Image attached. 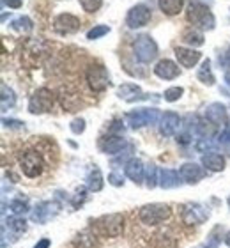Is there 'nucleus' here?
Segmentation results:
<instances>
[{
  "mask_svg": "<svg viewBox=\"0 0 230 248\" xmlns=\"http://www.w3.org/2000/svg\"><path fill=\"white\" fill-rule=\"evenodd\" d=\"M80 4H82L83 11H87V13H96V11L101 7L103 0H80Z\"/></svg>",
  "mask_w": 230,
  "mask_h": 248,
  "instance_id": "36",
  "label": "nucleus"
},
{
  "mask_svg": "<svg viewBox=\"0 0 230 248\" xmlns=\"http://www.w3.org/2000/svg\"><path fill=\"white\" fill-rule=\"evenodd\" d=\"M85 78H87L89 87L94 93H101L110 85V77H108L107 67L101 66V64H92L85 73Z\"/></svg>",
  "mask_w": 230,
  "mask_h": 248,
  "instance_id": "7",
  "label": "nucleus"
},
{
  "mask_svg": "<svg viewBox=\"0 0 230 248\" xmlns=\"http://www.w3.org/2000/svg\"><path fill=\"white\" fill-rule=\"evenodd\" d=\"M7 225H9L11 231L16 232V234H21V232H25L27 231V222L21 217L9 218V220H7Z\"/></svg>",
  "mask_w": 230,
  "mask_h": 248,
  "instance_id": "31",
  "label": "nucleus"
},
{
  "mask_svg": "<svg viewBox=\"0 0 230 248\" xmlns=\"http://www.w3.org/2000/svg\"><path fill=\"white\" fill-rule=\"evenodd\" d=\"M20 167H21V172L27 177L34 179V177L43 174V170H45V161H43L39 153H36V151H27L25 155L20 158Z\"/></svg>",
  "mask_w": 230,
  "mask_h": 248,
  "instance_id": "6",
  "label": "nucleus"
},
{
  "mask_svg": "<svg viewBox=\"0 0 230 248\" xmlns=\"http://www.w3.org/2000/svg\"><path fill=\"white\" fill-rule=\"evenodd\" d=\"M218 245H220V238L216 236V231H215V232L207 238V241H205V243H202L200 247H197V248H218Z\"/></svg>",
  "mask_w": 230,
  "mask_h": 248,
  "instance_id": "38",
  "label": "nucleus"
},
{
  "mask_svg": "<svg viewBox=\"0 0 230 248\" xmlns=\"http://www.w3.org/2000/svg\"><path fill=\"white\" fill-rule=\"evenodd\" d=\"M5 5H9L11 9H18V7H21V0H2Z\"/></svg>",
  "mask_w": 230,
  "mask_h": 248,
  "instance_id": "42",
  "label": "nucleus"
},
{
  "mask_svg": "<svg viewBox=\"0 0 230 248\" xmlns=\"http://www.w3.org/2000/svg\"><path fill=\"white\" fill-rule=\"evenodd\" d=\"M87 186L91 191H101L103 190V176L99 169H92L87 176Z\"/></svg>",
  "mask_w": 230,
  "mask_h": 248,
  "instance_id": "26",
  "label": "nucleus"
},
{
  "mask_svg": "<svg viewBox=\"0 0 230 248\" xmlns=\"http://www.w3.org/2000/svg\"><path fill=\"white\" fill-rule=\"evenodd\" d=\"M158 5L161 13L167 16H175L183 11L184 0H158Z\"/></svg>",
  "mask_w": 230,
  "mask_h": 248,
  "instance_id": "23",
  "label": "nucleus"
},
{
  "mask_svg": "<svg viewBox=\"0 0 230 248\" xmlns=\"http://www.w3.org/2000/svg\"><path fill=\"white\" fill-rule=\"evenodd\" d=\"M124 172H126V176L133 183H137V185H140V183L145 179V167H143V163L138 160V158H131V160L126 161Z\"/></svg>",
  "mask_w": 230,
  "mask_h": 248,
  "instance_id": "18",
  "label": "nucleus"
},
{
  "mask_svg": "<svg viewBox=\"0 0 230 248\" xmlns=\"http://www.w3.org/2000/svg\"><path fill=\"white\" fill-rule=\"evenodd\" d=\"M53 103H55V96H53V93H51L50 89L41 87V89H37L36 93L31 96L29 110H31V114H34V115L46 114V112H50L51 110Z\"/></svg>",
  "mask_w": 230,
  "mask_h": 248,
  "instance_id": "4",
  "label": "nucleus"
},
{
  "mask_svg": "<svg viewBox=\"0 0 230 248\" xmlns=\"http://www.w3.org/2000/svg\"><path fill=\"white\" fill-rule=\"evenodd\" d=\"M195 149L199 153H213V149H216V142H213L211 139H200L197 144H195Z\"/></svg>",
  "mask_w": 230,
  "mask_h": 248,
  "instance_id": "35",
  "label": "nucleus"
},
{
  "mask_svg": "<svg viewBox=\"0 0 230 248\" xmlns=\"http://www.w3.org/2000/svg\"><path fill=\"white\" fill-rule=\"evenodd\" d=\"M181 128V117L175 112H167L159 119V131L163 137H172L179 131Z\"/></svg>",
  "mask_w": 230,
  "mask_h": 248,
  "instance_id": "13",
  "label": "nucleus"
},
{
  "mask_svg": "<svg viewBox=\"0 0 230 248\" xmlns=\"http://www.w3.org/2000/svg\"><path fill=\"white\" fill-rule=\"evenodd\" d=\"M5 128H23V123L21 121H15V119H2Z\"/></svg>",
  "mask_w": 230,
  "mask_h": 248,
  "instance_id": "40",
  "label": "nucleus"
},
{
  "mask_svg": "<svg viewBox=\"0 0 230 248\" xmlns=\"http://www.w3.org/2000/svg\"><path fill=\"white\" fill-rule=\"evenodd\" d=\"M97 227L108 238H119L124 231V217L121 213H112L97 220Z\"/></svg>",
  "mask_w": 230,
  "mask_h": 248,
  "instance_id": "8",
  "label": "nucleus"
},
{
  "mask_svg": "<svg viewBox=\"0 0 230 248\" xmlns=\"http://www.w3.org/2000/svg\"><path fill=\"white\" fill-rule=\"evenodd\" d=\"M181 174L177 170H172V169H161L159 170V181L158 185L163 188V190H170V188H175V186L181 185Z\"/></svg>",
  "mask_w": 230,
  "mask_h": 248,
  "instance_id": "20",
  "label": "nucleus"
},
{
  "mask_svg": "<svg viewBox=\"0 0 230 248\" xmlns=\"http://www.w3.org/2000/svg\"><path fill=\"white\" fill-rule=\"evenodd\" d=\"M34 248H50V239H41L39 243H36Z\"/></svg>",
  "mask_w": 230,
  "mask_h": 248,
  "instance_id": "43",
  "label": "nucleus"
},
{
  "mask_svg": "<svg viewBox=\"0 0 230 248\" xmlns=\"http://www.w3.org/2000/svg\"><path fill=\"white\" fill-rule=\"evenodd\" d=\"M117 96L124 101H129V103H135L138 99H143L145 96L142 94V89L135 85V83H123L121 87L117 89Z\"/></svg>",
  "mask_w": 230,
  "mask_h": 248,
  "instance_id": "19",
  "label": "nucleus"
},
{
  "mask_svg": "<svg viewBox=\"0 0 230 248\" xmlns=\"http://www.w3.org/2000/svg\"><path fill=\"white\" fill-rule=\"evenodd\" d=\"M138 217H140L142 223H145L149 227H154V225H159L165 220H169L172 217V211L167 204H147L140 209Z\"/></svg>",
  "mask_w": 230,
  "mask_h": 248,
  "instance_id": "2",
  "label": "nucleus"
},
{
  "mask_svg": "<svg viewBox=\"0 0 230 248\" xmlns=\"http://www.w3.org/2000/svg\"><path fill=\"white\" fill-rule=\"evenodd\" d=\"M188 21L191 25L204 29V31H213L216 25V20L213 13L209 11L207 5H204L199 0H191V4L188 7Z\"/></svg>",
  "mask_w": 230,
  "mask_h": 248,
  "instance_id": "1",
  "label": "nucleus"
},
{
  "mask_svg": "<svg viewBox=\"0 0 230 248\" xmlns=\"http://www.w3.org/2000/svg\"><path fill=\"white\" fill-rule=\"evenodd\" d=\"M229 206H230V197H229Z\"/></svg>",
  "mask_w": 230,
  "mask_h": 248,
  "instance_id": "47",
  "label": "nucleus"
},
{
  "mask_svg": "<svg viewBox=\"0 0 230 248\" xmlns=\"http://www.w3.org/2000/svg\"><path fill=\"white\" fill-rule=\"evenodd\" d=\"M183 94H184L183 87H170V89H167V91H165V101H169V103L179 101Z\"/></svg>",
  "mask_w": 230,
  "mask_h": 248,
  "instance_id": "34",
  "label": "nucleus"
},
{
  "mask_svg": "<svg viewBox=\"0 0 230 248\" xmlns=\"http://www.w3.org/2000/svg\"><path fill=\"white\" fill-rule=\"evenodd\" d=\"M218 144L230 145V129H225V131H223V133L218 137Z\"/></svg>",
  "mask_w": 230,
  "mask_h": 248,
  "instance_id": "41",
  "label": "nucleus"
},
{
  "mask_svg": "<svg viewBox=\"0 0 230 248\" xmlns=\"http://www.w3.org/2000/svg\"><path fill=\"white\" fill-rule=\"evenodd\" d=\"M59 213V206L53 202H41L32 213V220L37 223H46L50 218H53Z\"/></svg>",
  "mask_w": 230,
  "mask_h": 248,
  "instance_id": "16",
  "label": "nucleus"
},
{
  "mask_svg": "<svg viewBox=\"0 0 230 248\" xmlns=\"http://www.w3.org/2000/svg\"><path fill=\"white\" fill-rule=\"evenodd\" d=\"M126 145H128L126 139H123L121 135H108L99 140V149L107 155H119V153H123Z\"/></svg>",
  "mask_w": 230,
  "mask_h": 248,
  "instance_id": "12",
  "label": "nucleus"
},
{
  "mask_svg": "<svg viewBox=\"0 0 230 248\" xmlns=\"http://www.w3.org/2000/svg\"><path fill=\"white\" fill-rule=\"evenodd\" d=\"M11 27H13L16 32L27 34V32H31L32 29H34V23H32V20L29 16H20V18H16V20L11 23Z\"/></svg>",
  "mask_w": 230,
  "mask_h": 248,
  "instance_id": "28",
  "label": "nucleus"
},
{
  "mask_svg": "<svg viewBox=\"0 0 230 248\" xmlns=\"http://www.w3.org/2000/svg\"><path fill=\"white\" fill-rule=\"evenodd\" d=\"M205 117L207 121L218 124H225L227 123V107L221 103H211L207 108H205Z\"/></svg>",
  "mask_w": 230,
  "mask_h": 248,
  "instance_id": "21",
  "label": "nucleus"
},
{
  "mask_svg": "<svg viewBox=\"0 0 230 248\" xmlns=\"http://www.w3.org/2000/svg\"><path fill=\"white\" fill-rule=\"evenodd\" d=\"M221 62H223V64H227V66L230 67V48H229V52H227L225 57H223V59L220 57V64H221Z\"/></svg>",
  "mask_w": 230,
  "mask_h": 248,
  "instance_id": "44",
  "label": "nucleus"
},
{
  "mask_svg": "<svg viewBox=\"0 0 230 248\" xmlns=\"http://www.w3.org/2000/svg\"><path fill=\"white\" fill-rule=\"evenodd\" d=\"M197 78H199V82H202L204 85H215V75H213V69H211V61L202 62V66L199 67V73H197Z\"/></svg>",
  "mask_w": 230,
  "mask_h": 248,
  "instance_id": "24",
  "label": "nucleus"
},
{
  "mask_svg": "<svg viewBox=\"0 0 230 248\" xmlns=\"http://www.w3.org/2000/svg\"><path fill=\"white\" fill-rule=\"evenodd\" d=\"M108 32H110V27L108 25H96V27H92L91 31L87 32V39L94 41V39H99V37L107 36Z\"/></svg>",
  "mask_w": 230,
  "mask_h": 248,
  "instance_id": "32",
  "label": "nucleus"
},
{
  "mask_svg": "<svg viewBox=\"0 0 230 248\" xmlns=\"http://www.w3.org/2000/svg\"><path fill=\"white\" fill-rule=\"evenodd\" d=\"M225 245H229V247H230V232L225 234Z\"/></svg>",
  "mask_w": 230,
  "mask_h": 248,
  "instance_id": "46",
  "label": "nucleus"
},
{
  "mask_svg": "<svg viewBox=\"0 0 230 248\" xmlns=\"http://www.w3.org/2000/svg\"><path fill=\"white\" fill-rule=\"evenodd\" d=\"M151 21V9L147 5L138 4L135 7H131L126 16V25L129 29H140V27H145Z\"/></svg>",
  "mask_w": 230,
  "mask_h": 248,
  "instance_id": "9",
  "label": "nucleus"
},
{
  "mask_svg": "<svg viewBox=\"0 0 230 248\" xmlns=\"http://www.w3.org/2000/svg\"><path fill=\"white\" fill-rule=\"evenodd\" d=\"M159 181V170L156 169V165H149L145 170V186L149 190H153L154 186L158 185Z\"/></svg>",
  "mask_w": 230,
  "mask_h": 248,
  "instance_id": "29",
  "label": "nucleus"
},
{
  "mask_svg": "<svg viewBox=\"0 0 230 248\" xmlns=\"http://www.w3.org/2000/svg\"><path fill=\"white\" fill-rule=\"evenodd\" d=\"M215 123H207V121H197V124H195V129H197V133L202 137V139H211L213 135H215L216 128Z\"/></svg>",
  "mask_w": 230,
  "mask_h": 248,
  "instance_id": "27",
  "label": "nucleus"
},
{
  "mask_svg": "<svg viewBox=\"0 0 230 248\" xmlns=\"http://www.w3.org/2000/svg\"><path fill=\"white\" fill-rule=\"evenodd\" d=\"M16 103V96L13 89H9L5 83H2V110H7V107H13Z\"/></svg>",
  "mask_w": 230,
  "mask_h": 248,
  "instance_id": "30",
  "label": "nucleus"
},
{
  "mask_svg": "<svg viewBox=\"0 0 230 248\" xmlns=\"http://www.w3.org/2000/svg\"><path fill=\"white\" fill-rule=\"evenodd\" d=\"M209 218V211L200 204H188L183 209V222L186 225H200Z\"/></svg>",
  "mask_w": 230,
  "mask_h": 248,
  "instance_id": "10",
  "label": "nucleus"
},
{
  "mask_svg": "<svg viewBox=\"0 0 230 248\" xmlns=\"http://www.w3.org/2000/svg\"><path fill=\"white\" fill-rule=\"evenodd\" d=\"M175 57L183 67H195L199 64L202 53L195 48H175Z\"/></svg>",
  "mask_w": 230,
  "mask_h": 248,
  "instance_id": "17",
  "label": "nucleus"
},
{
  "mask_svg": "<svg viewBox=\"0 0 230 248\" xmlns=\"http://www.w3.org/2000/svg\"><path fill=\"white\" fill-rule=\"evenodd\" d=\"M179 174H181V177H183V181L193 185V183H199L200 179L205 176V169L189 161V163H184V165L181 167Z\"/></svg>",
  "mask_w": 230,
  "mask_h": 248,
  "instance_id": "15",
  "label": "nucleus"
},
{
  "mask_svg": "<svg viewBox=\"0 0 230 248\" xmlns=\"http://www.w3.org/2000/svg\"><path fill=\"white\" fill-rule=\"evenodd\" d=\"M53 29L59 34H75L80 29V20H78L77 16L69 15V13H64V15H59L55 18Z\"/></svg>",
  "mask_w": 230,
  "mask_h": 248,
  "instance_id": "11",
  "label": "nucleus"
},
{
  "mask_svg": "<svg viewBox=\"0 0 230 248\" xmlns=\"http://www.w3.org/2000/svg\"><path fill=\"white\" fill-rule=\"evenodd\" d=\"M108 183H110L112 186H123L124 179H123V176H119V174H115V172H113V174H110V176H108Z\"/></svg>",
  "mask_w": 230,
  "mask_h": 248,
  "instance_id": "39",
  "label": "nucleus"
},
{
  "mask_svg": "<svg viewBox=\"0 0 230 248\" xmlns=\"http://www.w3.org/2000/svg\"><path fill=\"white\" fill-rule=\"evenodd\" d=\"M202 167L205 170L221 172L225 169V158L218 153H207V155L202 156Z\"/></svg>",
  "mask_w": 230,
  "mask_h": 248,
  "instance_id": "22",
  "label": "nucleus"
},
{
  "mask_svg": "<svg viewBox=\"0 0 230 248\" xmlns=\"http://www.w3.org/2000/svg\"><path fill=\"white\" fill-rule=\"evenodd\" d=\"M9 209L15 213L16 217H20V215H23V213L29 211V206H27L25 201H21V199H15V201L9 202Z\"/></svg>",
  "mask_w": 230,
  "mask_h": 248,
  "instance_id": "33",
  "label": "nucleus"
},
{
  "mask_svg": "<svg viewBox=\"0 0 230 248\" xmlns=\"http://www.w3.org/2000/svg\"><path fill=\"white\" fill-rule=\"evenodd\" d=\"M183 41L186 45H189L191 48L202 46L204 45V34L199 31V29H188V31L183 34Z\"/></svg>",
  "mask_w": 230,
  "mask_h": 248,
  "instance_id": "25",
  "label": "nucleus"
},
{
  "mask_svg": "<svg viewBox=\"0 0 230 248\" xmlns=\"http://www.w3.org/2000/svg\"><path fill=\"white\" fill-rule=\"evenodd\" d=\"M133 53L138 61L147 64V62L154 61L158 55V45L151 36L143 34V36H138L137 41L133 43Z\"/></svg>",
  "mask_w": 230,
  "mask_h": 248,
  "instance_id": "5",
  "label": "nucleus"
},
{
  "mask_svg": "<svg viewBox=\"0 0 230 248\" xmlns=\"http://www.w3.org/2000/svg\"><path fill=\"white\" fill-rule=\"evenodd\" d=\"M159 119H161V114L158 108H137L126 114V121L135 129L143 128V126H153Z\"/></svg>",
  "mask_w": 230,
  "mask_h": 248,
  "instance_id": "3",
  "label": "nucleus"
},
{
  "mask_svg": "<svg viewBox=\"0 0 230 248\" xmlns=\"http://www.w3.org/2000/svg\"><path fill=\"white\" fill-rule=\"evenodd\" d=\"M179 66L174 61H169V59L159 61L154 67V75L159 77L161 80H174V78L179 77Z\"/></svg>",
  "mask_w": 230,
  "mask_h": 248,
  "instance_id": "14",
  "label": "nucleus"
},
{
  "mask_svg": "<svg viewBox=\"0 0 230 248\" xmlns=\"http://www.w3.org/2000/svg\"><path fill=\"white\" fill-rule=\"evenodd\" d=\"M225 82H227V85L230 87V71H227V73H225Z\"/></svg>",
  "mask_w": 230,
  "mask_h": 248,
  "instance_id": "45",
  "label": "nucleus"
},
{
  "mask_svg": "<svg viewBox=\"0 0 230 248\" xmlns=\"http://www.w3.org/2000/svg\"><path fill=\"white\" fill-rule=\"evenodd\" d=\"M71 131L75 135H82L85 131V121L82 117H78V119H73L71 123Z\"/></svg>",
  "mask_w": 230,
  "mask_h": 248,
  "instance_id": "37",
  "label": "nucleus"
}]
</instances>
